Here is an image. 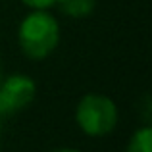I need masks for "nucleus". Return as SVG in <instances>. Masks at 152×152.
<instances>
[{
    "label": "nucleus",
    "mask_w": 152,
    "mask_h": 152,
    "mask_svg": "<svg viewBox=\"0 0 152 152\" xmlns=\"http://www.w3.org/2000/svg\"><path fill=\"white\" fill-rule=\"evenodd\" d=\"M52 152H79V150H73V148H58V150H52Z\"/></svg>",
    "instance_id": "nucleus-7"
},
{
    "label": "nucleus",
    "mask_w": 152,
    "mask_h": 152,
    "mask_svg": "<svg viewBox=\"0 0 152 152\" xmlns=\"http://www.w3.org/2000/svg\"><path fill=\"white\" fill-rule=\"evenodd\" d=\"M56 2L67 15H73V18L89 15L94 10V0H56Z\"/></svg>",
    "instance_id": "nucleus-4"
},
{
    "label": "nucleus",
    "mask_w": 152,
    "mask_h": 152,
    "mask_svg": "<svg viewBox=\"0 0 152 152\" xmlns=\"http://www.w3.org/2000/svg\"><path fill=\"white\" fill-rule=\"evenodd\" d=\"M21 2L35 10H45V8H50L52 4H56V0H21Z\"/></svg>",
    "instance_id": "nucleus-6"
},
{
    "label": "nucleus",
    "mask_w": 152,
    "mask_h": 152,
    "mask_svg": "<svg viewBox=\"0 0 152 152\" xmlns=\"http://www.w3.org/2000/svg\"><path fill=\"white\" fill-rule=\"evenodd\" d=\"M127 152H152V129L150 127H142L131 137Z\"/></svg>",
    "instance_id": "nucleus-5"
},
{
    "label": "nucleus",
    "mask_w": 152,
    "mask_h": 152,
    "mask_svg": "<svg viewBox=\"0 0 152 152\" xmlns=\"http://www.w3.org/2000/svg\"><path fill=\"white\" fill-rule=\"evenodd\" d=\"M60 41L58 21L45 10L31 12L19 25V46L25 56L42 60L56 48Z\"/></svg>",
    "instance_id": "nucleus-1"
},
{
    "label": "nucleus",
    "mask_w": 152,
    "mask_h": 152,
    "mask_svg": "<svg viewBox=\"0 0 152 152\" xmlns=\"http://www.w3.org/2000/svg\"><path fill=\"white\" fill-rule=\"evenodd\" d=\"M77 123L87 135L102 137L108 135L118 123V108L108 96L102 94H87L75 112Z\"/></svg>",
    "instance_id": "nucleus-2"
},
{
    "label": "nucleus",
    "mask_w": 152,
    "mask_h": 152,
    "mask_svg": "<svg viewBox=\"0 0 152 152\" xmlns=\"http://www.w3.org/2000/svg\"><path fill=\"white\" fill-rule=\"evenodd\" d=\"M35 98V81L25 75H12L0 83V115L12 114Z\"/></svg>",
    "instance_id": "nucleus-3"
}]
</instances>
